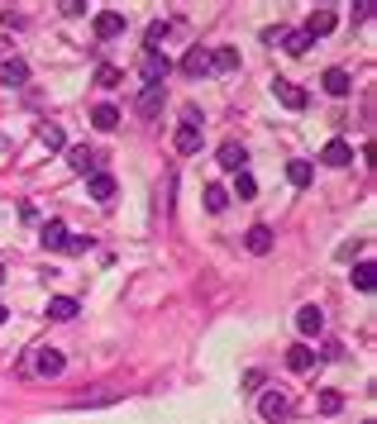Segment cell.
<instances>
[{
	"instance_id": "cell-1",
	"label": "cell",
	"mask_w": 377,
	"mask_h": 424,
	"mask_svg": "<svg viewBox=\"0 0 377 424\" xmlns=\"http://www.w3.org/2000/svg\"><path fill=\"white\" fill-rule=\"evenodd\" d=\"M167 72H172L167 53H143V58H139V77H143V86H162V81H167Z\"/></svg>"
},
{
	"instance_id": "cell-2",
	"label": "cell",
	"mask_w": 377,
	"mask_h": 424,
	"mask_svg": "<svg viewBox=\"0 0 377 424\" xmlns=\"http://www.w3.org/2000/svg\"><path fill=\"white\" fill-rule=\"evenodd\" d=\"M258 415H263L267 424H277L291 415V396L286 391H263V401H258Z\"/></svg>"
},
{
	"instance_id": "cell-3",
	"label": "cell",
	"mask_w": 377,
	"mask_h": 424,
	"mask_svg": "<svg viewBox=\"0 0 377 424\" xmlns=\"http://www.w3.org/2000/svg\"><path fill=\"white\" fill-rule=\"evenodd\" d=\"M67 167H72L77 176H95L100 172V157H95V148L81 143V148H67Z\"/></svg>"
},
{
	"instance_id": "cell-4",
	"label": "cell",
	"mask_w": 377,
	"mask_h": 424,
	"mask_svg": "<svg viewBox=\"0 0 377 424\" xmlns=\"http://www.w3.org/2000/svg\"><path fill=\"white\" fill-rule=\"evenodd\" d=\"M162 100H167V91H162V86H143L139 100H134L139 120H157V115H162Z\"/></svg>"
},
{
	"instance_id": "cell-5",
	"label": "cell",
	"mask_w": 377,
	"mask_h": 424,
	"mask_svg": "<svg viewBox=\"0 0 377 424\" xmlns=\"http://www.w3.org/2000/svg\"><path fill=\"white\" fill-rule=\"evenodd\" d=\"M272 95H277V100H282L286 110H306V91H301L296 81H286V77H277V81H272Z\"/></svg>"
},
{
	"instance_id": "cell-6",
	"label": "cell",
	"mask_w": 377,
	"mask_h": 424,
	"mask_svg": "<svg viewBox=\"0 0 377 424\" xmlns=\"http://www.w3.org/2000/svg\"><path fill=\"white\" fill-rule=\"evenodd\" d=\"M220 167L224 172H244V167H249V153H244V143H234V139H224L220 143Z\"/></svg>"
},
{
	"instance_id": "cell-7",
	"label": "cell",
	"mask_w": 377,
	"mask_h": 424,
	"mask_svg": "<svg viewBox=\"0 0 377 424\" xmlns=\"http://www.w3.org/2000/svg\"><path fill=\"white\" fill-rule=\"evenodd\" d=\"M63 367H67V358L58 348H38V353H33V372H38V377H58Z\"/></svg>"
},
{
	"instance_id": "cell-8",
	"label": "cell",
	"mask_w": 377,
	"mask_h": 424,
	"mask_svg": "<svg viewBox=\"0 0 377 424\" xmlns=\"http://www.w3.org/2000/svg\"><path fill=\"white\" fill-rule=\"evenodd\" d=\"M67 234H72V229H67L63 220H48L43 229H38V243H43L48 253H63L67 248Z\"/></svg>"
},
{
	"instance_id": "cell-9",
	"label": "cell",
	"mask_w": 377,
	"mask_h": 424,
	"mask_svg": "<svg viewBox=\"0 0 377 424\" xmlns=\"http://www.w3.org/2000/svg\"><path fill=\"white\" fill-rule=\"evenodd\" d=\"M320 162H325V167H348V162H353V148H348L344 139H330L320 148Z\"/></svg>"
},
{
	"instance_id": "cell-10",
	"label": "cell",
	"mask_w": 377,
	"mask_h": 424,
	"mask_svg": "<svg viewBox=\"0 0 377 424\" xmlns=\"http://www.w3.org/2000/svg\"><path fill=\"white\" fill-rule=\"evenodd\" d=\"M125 33V15L120 10H100L95 15V38H120Z\"/></svg>"
},
{
	"instance_id": "cell-11",
	"label": "cell",
	"mask_w": 377,
	"mask_h": 424,
	"mask_svg": "<svg viewBox=\"0 0 377 424\" xmlns=\"http://www.w3.org/2000/svg\"><path fill=\"white\" fill-rule=\"evenodd\" d=\"M86 196H91V201H115V176L110 172H95V176H86Z\"/></svg>"
},
{
	"instance_id": "cell-12",
	"label": "cell",
	"mask_w": 377,
	"mask_h": 424,
	"mask_svg": "<svg viewBox=\"0 0 377 424\" xmlns=\"http://www.w3.org/2000/svg\"><path fill=\"white\" fill-rule=\"evenodd\" d=\"M244 243H249L253 258H267V253H272V229H267V224H253L249 234H244Z\"/></svg>"
},
{
	"instance_id": "cell-13",
	"label": "cell",
	"mask_w": 377,
	"mask_h": 424,
	"mask_svg": "<svg viewBox=\"0 0 377 424\" xmlns=\"http://www.w3.org/2000/svg\"><path fill=\"white\" fill-rule=\"evenodd\" d=\"M0 81H5V86H24V81H29V63H24V58H5V63H0Z\"/></svg>"
},
{
	"instance_id": "cell-14",
	"label": "cell",
	"mask_w": 377,
	"mask_h": 424,
	"mask_svg": "<svg viewBox=\"0 0 377 424\" xmlns=\"http://www.w3.org/2000/svg\"><path fill=\"white\" fill-rule=\"evenodd\" d=\"M296 329L306 334V339L325 329V314H320V305H301V310H296Z\"/></svg>"
},
{
	"instance_id": "cell-15",
	"label": "cell",
	"mask_w": 377,
	"mask_h": 424,
	"mask_svg": "<svg viewBox=\"0 0 377 424\" xmlns=\"http://www.w3.org/2000/svg\"><path fill=\"white\" fill-rule=\"evenodd\" d=\"M320 86H325L330 95H348V91H353V77H348L344 67H330V72L320 77Z\"/></svg>"
},
{
	"instance_id": "cell-16",
	"label": "cell",
	"mask_w": 377,
	"mask_h": 424,
	"mask_svg": "<svg viewBox=\"0 0 377 424\" xmlns=\"http://www.w3.org/2000/svg\"><path fill=\"white\" fill-rule=\"evenodd\" d=\"M77 310H81V305H77L72 296H53V300H48V319H58V324L77 319Z\"/></svg>"
},
{
	"instance_id": "cell-17",
	"label": "cell",
	"mask_w": 377,
	"mask_h": 424,
	"mask_svg": "<svg viewBox=\"0 0 377 424\" xmlns=\"http://www.w3.org/2000/svg\"><path fill=\"white\" fill-rule=\"evenodd\" d=\"M330 29H334V10H315V15L306 19V38H311V43H315V38H325Z\"/></svg>"
},
{
	"instance_id": "cell-18",
	"label": "cell",
	"mask_w": 377,
	"mask_h": 424,
	"mask_svg": "<svg viewBox=\"0 0 377 424\" xmlns=\"http://www.w3.org/2000/svg\"><path fill=\"white\" fill-rule=\"evenodd\" d=\"M172 148H177V153H201V129L182 124V129H177V139H172Z\"/></svg>"
},
{
	"instance_id": "cell-19",
	"label": "cell",
	"mask_w": 377,
	"mask_h": 424,
	"mask_svg": "<svg viewBox=\"0 0 377 424\" xmlns=\"http://www.w3.org/2000/svg\"><path fill=\"white\" fill-rule=\"evenodd\" d=\"M182 72H187V77H205V72H210V53H205V48H191L187 58H182Z\"/></svg>"
},
{
	"instance_id": "cell-20",
	"label": "cell",
	"mask_w": 377,
	"mask_h": 424,
	"mask_svg": "<svg viewBox=\"0 0 377 424\" xmlns=\"http://www.w3.org/2000/svg\"><path fill=\"white\" fill-rule=\"evenodd\" d=\"M239 67V48H210V72H234Z\"/></svg>"
},
{
	"instance_id": "cell-21",
	"label": "cell",
	"mask_w": 377,
	"mask_h": 424,
	"mask_svg": "<svg viewBox=\"0 0 377 424\" xmlns=\"http://www.w3.org/2000/svg\"><path fill=\"white\" fill-rule=\"evenodd\" d=\"M286 367H291V372H311V367H315V353H311L306 344L286 348Z\"/></svg>"
},
{
	"instance_id": "cell-22",
	"label": "cell",
	"mask_w": 377,
	"mask_h": 424,
	"mask_svg": "<svg viewBox=\"0 0 377 424\" xmlns=\"http://www.w3.org/2000/svg\"><path fill=\"white\" fill-rule=\"evenodd\" d=\"M38 143H43L48 153H67V134H63L58 124H43V129H38Z\"/></svg>"
},
{
	"instance_id": "cell-23",
	"label": "cell",
	"mask_w": 377,
	"mask_h": 424,
	"mask_svg": "<svg viewBox=\"0 0 377 424\" xmlns=\"http://www.w3.org/2000/svg\"><path fill=\"white\" fill-rule=\"evenodd\" d=\"M311 176H315V172H311V162H301V157H296V162H286V181H291L296 191H301V186H311Z\"/></svg>"
},
{
	"instance_id": "cell-24",
	"label": "cell",
	"mask_w": 377,
	"mask_h": 424,
	"mask_svg": "<svg viewBox=\"0 0 377 424\" xmlns=\"http://www.w3.org/2000/svg\"><path fill=\"white\" fill-rule=\"evenodd\" d=\"M91 124H95V129H105V134H110V129L120 124V110H115V105H95V110H91Z\"/></svg>"
},
{
	"instance_id": "cell-25",
	"label": "cell",
	"mask_w": 377,
	"mask_h": 424,
	"mask_svg": "<svg viewBox=\"0 0 377 424\" xmlns=\"http://www.w3.org/2000/svg\"><path fill=\"white\" fill-rule=\"evenodd\" d=\"M282 48L291 53V58H301V53L311 48V38H306V29H291V33H282Z\"/></svg>"
},
{
	"instance_id": "cell-26",
	"label": "cell",
	"mask_w": 377,
	"mask_h": 424,
	"mask_svg": "<svg viewBox=\"0 0 377 424\" xmlns=\"http://www.w3.org/2000/svg\"><path fill=\"white\" fill-rule=\"evenodd\" d=\"M224 205H229V191L224 186H205V210H210V215H220Z\"/></svg>"
},
{
	"instance_id": "cell-27",
	"label": "cell",
	"mask_w": 377,
	"mask_h": 424,
	"mask_svg": "<svg viewBox=\"0 0 377 424\" xmlns=\"http://www.w3.org/2000/svg\"><path fill=\"white\" fill-rule=\"evenodd\" d=\"M344 410V396L339 391H320V415H339Z\"/></svg>"
},
{
	"instance_id": "cell-28",
	"label": "cell",
	"mask_w": 377,
	"mask_h": 424,
	"mask_svg": "<svg viewBox=\"0 0 377 424\" xmlns=\"http://www.w3.org/2000/svg\"><path fill=\"white\" fill-rule=\"evenodd\" d=\"M373 263H358V267H353V286H358V291H373Z\"/></svg>"
},
{
	"instance_id": "cell-29",
	"label": "cell",
	"mask_w": 377,
	"mask_h": 424,
	"mask_svg": "<svg viewBox=\"0 0 377 424\" xmlns=\"http://www.w3.org/2000/svg\"><path fill=\"white\" fill-rule=\"evenodd\" d=\"M95 86H120V67L100 63V67H95Z\"/></svg>"
},
{
	"instance_id": "cell-30",
	"label": "cell",
	"mask_w": 377,
	"mask_h": 424,
	"mask_svg": "<svg viewBox=\"0 0 377 424\" xmlns=\"http://www.w3.org/2000/svg\"><path fill=\"white\" fill-rule=\"evenodd\" d=\"M167 38V24H148V33H143V43H148V53H157V43Z\"/></svg>"
},
{
	"instance_id": "cell-31",
	"label": "cell",
	"mask_w": 377,
	"mask_h": 424,
	"mask_svg": "<svg viewBox=\"0 0 377 424\" xmlns=\"http://www.w3.org/2000/svg\"><path fill=\"white\" fill-rule=\"evenodd\" d=\"M253 191H258V181H253L249 172H239V176H234V196H244V201H249Z\"/></svg>"
},
{
	"instance_id": "cell-32",
	"label": "cell",
	"mask_w": 377,
	"mask_h": 424,
	"mask_svg": "<svg viewBox=\"0 0 377 424\" xmlns=\"http://www.w3.org/2000/svg\"><path fill=\"white\" fill-rule=\"evenodd\" d=\"M86 243H91V238H81V234H67V248H63V253H72V258H77V253H86Z\"/></svg>"
},
{
	"instance_id": "cell-33",
	"label": "cell",
	"mask_w": 377,
	"mask_h": 424,
	"mask_svg": "<svg viewBox=\"0 0 377 424\" xmlns=\"http://www.w3.org/2000/svg\"><path fill=\"white\" fill-rule=\"evenodd\" d=\"M5 314H10V310H5V305H0V324H5Z\"/></svg>"
},
{
	"instance_id": "cell-34",
	"label": "cell",
	"mask_w": 377,
	"mask_h": 424,
	"mask_svg": "<svg viewBox=\"0 0 377 424\" xmlns=\"http://www.w3.org/2000/svg\"><path fill=\"white\" fill-rule=\"evenodd\" d=\"M0 282H5V267H0Z\"/></svg>"
}]
</instances>
